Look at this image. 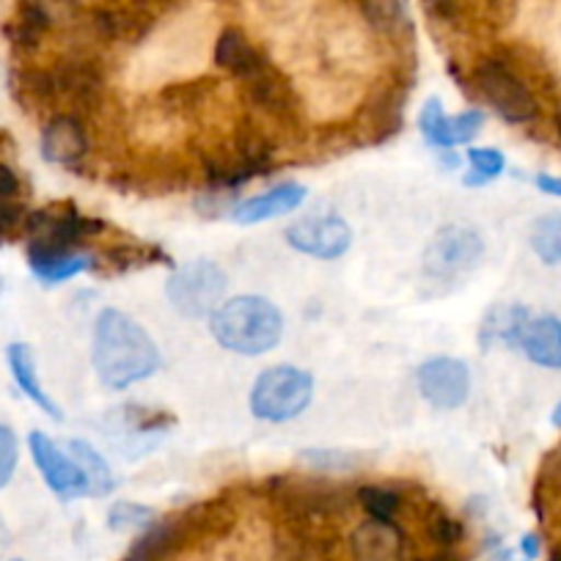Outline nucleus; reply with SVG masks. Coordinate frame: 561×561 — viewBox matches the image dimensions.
<instances>
[{
	"label": "nucleus",
	"mask_w": 561,
	"mask_h": 561,
	"mask_svg": "<svg viewBox=\"0 0 561 561\" xmlns=\"http://www.w3.org/2000/svg\"><path fill=\"white\" fill-rule=\"evenodd\" d=\"M91 360L96 377L113 391H122L160 369V350L133 317L105 309L96 317Z\"/></svg>",
	"instance_id": "nucleus-1"
},
{
	"label": "nucleus",
	"mask_w": 561,
	"mask_h": 561,
	"mask_svg": "<svg viewBox=\"0 0 561 561\" xmlns=\"http://www.w3.org/2000/svg\"><path fill=\"white\" fill-rule=\"evenodd\" d=\"M284 317L270 300L240 295L213 314V336L224 350L237 355H264L278 344Z\"/></svg>",
	"instance_id": "nucleus-2"
},
{
	"label": "nucleus",
	"mask_w": 561,
	"mask_h": 561,
	"mask_svg": "<svg viewBox=\"0 0 561 561\" xmlns=\"http://www.w3.org/2000/svg\"><path fill=\"white\" fill-rule=\"evenodd\" d=\"M314 399V377L295 366H273L253 382L251 410L256 419L280 424L304 413Z\"/></svg>",
	"instance_id": "nucleus-3"
},
{
	"label": "nucleus",
	"mask_w": 561,
	"mask_h": 561,
	"mask_svg": "<svg viewBox=\"0 0 561 561\" xmlns=\"http://www.w3.org/2000/svg\"><path fill=\"white\" fill-rule=\"evenodd\" d=\"M226 289H229V278H226L224 267L207 262V259L180 267L165 284L171 306L187 320H204V317L215 314L224 304Z\"/></svg>",
	"instance_id": "nucleus-4"
},
{
	"label": "nucleus",
	"mask_w": 561,
	"mask_h": 561,
	"mask_svg": "<svg viewBox=\"0 0 561 561\" xmlns=\"http://www.w3.org/2000/svg\"><path fill=\"white\" fill-rule=\"evenodd\" d=\"M105 226L80 215L72 204H56V207L31 213L25 220L28 234V256H45V253L75 251L85 237H94Z\"/></svg>",
	"instance_id": "nucleus-5"
},
{
	"label": "nucleus",
	"mask_w": 561,
	"mask_h": 561,
	"mask_svg": "<svg viewBox=\"0 0 561 561\" xmlns=\"http://www.w3.org/2000/svg\"><path fill=\"white\" fill-rule=\"evenodd\" d=\"M477 89L482 100L510 124H528L539 116L531 85L504 61H482L477 67Z\"/></svg>",
	"instance_id": "nucleus-6"
},
{
	"label": "nucleus",
	"mask_w": 561,
	"mask_h": 561,
	"mask_svg": "<svg viewBox=\"0 0 561 561\" xmlns=\"http://www.w3.org/2000/svg\"><path fill=\"white\" fill-rule=\"evenodd\" d=\"M484 242L468 226H446L424 253V273L438 280H455L482 262Z\"/></svg>",
	"instance_id": "nucleus-7"
},
{
	"label": "nucleus",
	"mask_w": 561,
	"mask_h": 561,
	"mask_svg": "<svg viewBox=\"0 0 561 561\" xmlns=\"http://www.w3.org/2000/svg\"><path fill=\"white\" fill-rule=\"evenodd\" d=\"M31 455H34L36 468L45 477L47 488L58 495L61 501L83 499V495H91V482L85 477L83 468L75 462V457H67L56 444L50 440V435L45 433H31L28 438Z\"/></svg>",
	"instance_id": "nucleus-8"
},
{
	"label": "nucleus",
	"mask_w": 561,
	"mask_h": 561,
	"mask_svg": "<svg viewBox=\"0 0 561 561\" xmlns=\"http://www.w3.org/2000/svg\"><path fill=\"white\" fill-rule=\"evenodd\" d=\"M287 242L306 256L339 259L342 253H347L353 231H350L347 220L336 218V215H314V218H304L289 226Z\"/></svg>",
	"instance_id": "nucleus-9"
},
{
	"label": "nucleus",
	"mask_w": 561,
	"mask_h": 561,
	"mask_svg": "<svg viewBox=\"0 0 561 561\" xmlns=\"http://www.w3.org/2000/svg\"><path fill=\"white\" fill-rule=\"evenodd\" d=\"M419 391L433 408L455 410L471 393V371L457 358H433L419 369Z\"/></svg>",
	"instance_id": "nucleus-10"
},
{
	"label": "nucleus",
	"mask_w": 561,
	"mask_h": 561,
	"mask_svg": "<svg viewBox=\"0 0 561 561\" xmlns=\"http://www.w3.org/2000/svg\"><path fill=\"white\" fill-rule=\"evenodd\" d=\"M484 113L482 111H466L460 116H446L438 100H430L419 116V127L427 138L430 147L451 149L468 144L473 135L482 129Z\"/></svg>",
	"instance_id": "nucleus-11"
},
{
	"label": "nucleus",
	"mask_w": 561,
	"mask_h": 561,
	"mask_svg": "<svg viewBox=\"0 0 561 561\" xmlns=\"http://www.w3.org/2000/svg\"><path fill=\"white\" fill-rule=\"evenodd\" d=\"M350 553L355 561H402L404 537L391 520H366L350 537Z\"/></svg>",
	"instance_id": "nucleus-12"
},
{
	"label": "nucleus",
	"mask_w": 561,
	"mask_h": 561,
	"mask_svg": "<svg viewBox=\"0 0 561 561\" xmlns=\"http://www.w3.org/2000/svg\"><path fill=\"white\" fill-rule=\"evenodd\" d=\"M89 152V138L78 118L56 116L42 129V158L53 165H78Z\"/></svg>",
	"instance_id": "nucleus-13"
},
{
	"label": "nucleus",
	"mask_w": 561,
	"mask_h": 561,
	"mask_svg": "<svg viewBox=\"0 0 561 561\" xmlns=\"http://www.w3.org/2000/svg\"><path fill=\"white\" fill-rule=\"evenodd\" d=\"M306 198V187L298 182H287V185H278L273 191L262 193V196H253L248 202L237 204L234 207V220L242 226L262 224V220L278 218V215H287L293 209H298Z\"/></svg>",
	"instance_id": "nucleus-14"
},
{
	"label": "nucleus",
	"mask_w": 561,
	"mask_h": 561,
	"mask_svg": "<svg viewBox=\"0 0 561 561\" xmlns=\"http://www.w3.org/2000/svg\"><path fill=\"white\" fill-rule=\"evenodd\" d=\"M528 360L545 369H561V320L559 317H531L520 336Z\"/></svg>",
	"instance_id": "nucleus-15"
},
{
	"label": "nucleus",
	"mask_w": 561,
	"mask_h": 561,
	"mask_svg": "<svg viewBox=\"0 0 561 561\" xmlns=\"http://www.w3.org/2000/svg\"><path fill=\"white\" fill-rule=\"evenodd\" d=\"M7 360H9V369H12V377H14V382H18L20 391H23L25 397H28L31 402L42 410V413H47L50 419L61 421L64 419L61 408H58V404L50 399V393L42 388L39 375H36L34 353H31L28 344H20V342L9 344Z\"/></svg>",
	"instance_id": "nucleus-16"
},
{
	"label": "nucleus",
	"mask_w": 561,
	"mask_h": 561,
	"mask_svg": "<svg viewBox=\"0 0 561 561\" xmlns=\"http://www.w3.org/2000/svg\"><path fill=\"white\" fill-rule=\"evenodd\" d=\"M215 64L226 72H231L234 78H253L259 69L267 67V61L262 58V53L248 42V36L237 28H226L224 34L215 42Z\"/></svg>",
	"instance_id": "nucleus-17"
},
{
	"label": "nucleus",
	"mask_w": 561,
	"mask_h": 561,
	"mask_svg": "<svg viewBox=\"0 0 561 561\" xmlns=\"http://www.w3.org/2000/svg\"><path fill=\"white\" fill-rule=\"evenodd\" d=\"M25 220H28V213L23 204L20 176L7 163H0V242L25 229Z\"/></svg>",
	"instance_id": "nucleus-18"
},
{
	"label": "nucleus",
	"mask_w": 561,
	"mask_h": 561,
	"mask_svg": "<svg viewBox=\"0 0 561 561\" xmlns=\"http://www.w3.org/2000/svg\"><path fill=\"white\" fill-rule=\"evenodd\" d=\"M248 94L256 102L262 111L273 113V116H287L293 111V91H289V83L280 75H275L270 69V64L264 69H259L253 78L245 80Z\"/></svg>",
	"instance_id": "nucleus-19"
},
{
	"label": "nucleus",
	"mask_w": 561,
	"mask_h": 561,
	"mask_svg": "<svg viewBox=\"0 0 561 561\" xmlns=\"http://www.w3.org/2000/svg\"><path fill=\"white\" fill-rule=\"evenodd\" d=\"M180 539L182 534L176 523H152V526H147V531L135 539V545L124 556V561H165L171 556V550L180 545Z\"/></svg>",
	"instance_id": "nucleus-20"
},
{
	"label": "nucleus",
	"mask_w": 561,
	"mask_h": 561,
	"mask_svg": "<svg viewBox=\"0 0 561 561\" xmlns=\"http://www.w3.org/2000/svg\"><path fill=\"white\" fill-rule=\"evenodd\" d=\"M28 264L42 284H61V280L75 278V275L94 267V259L78 251H67V253H45V256H28Z\"/></svg>",
	"instance_id": "nucleus-21"
},
{
	"label": "nucleus",
	"mask_w": 561,
	"mask_h": 561,
	"mask_svg": "<svg viewBox=\"0 0 561 561\" xmlns=\"http://www.w3.org/2000/svg\"><path fill=\"white\" fill-rule=\"evenodd\" d=\"M50 28L53 25L47 23L45 14H42L31 0H23L7 31H9V39H12L14 45L23 47V50H34V47L42 42V36H45Z\"/></svg>",
	"instance_id": "nucleus-22"
},
{
	"label": "nucleus",
	"mask_w": 561,
	"mask_h": 561,
	"mask_svg": "<svg viewBox=\"0 0 561 561\" xmlns=\"http://www.w3.org/2000/svg\"><path fill=\"white\" fill-rule=\"evenodd\" d=\"M69 451H72L75 462H78L85 471V477H89L91 495H105L116 488L111 466H107L105 457H102L94 446L85 444V440H72V444H69Z\"/></svg>",
	"instance_id": "nucleus-23"
},
{
	"label": "nucleus",
	"mask_w": 561,
	"mask_h": 561,
	"mask_svg": "<svg viewBox=\"0 0 561 561\" xmlns=\"http://www.w3.org/2000/svg\"><path fill=\"white\" fill-rule=\"evenodd\" d=\"M531 320L528 309L512 306V309H499L482 328V342H506V344H520L523 328Z\"/></svg>",
	"instance_id": "nucleus-24"
},
{
	"label": "nucleus",
	"mask_w": 561,
	"mask_h": 561,
	"mask_svg": "<svg viewBox=\"0 0 561 561\" xmlns=\"http://www.w3.org/2000/svg\"><path fill=\"white\" fill-rule=\"evenodd\" d=\"M366 20L382 34H399L410 25L408 3L404 0H360Z\"/></svg>",
	"instance_id": "nucleus-25"
},
{
	"label": "nucleus",
	"mask_w": 561,
	"mask_h": 561,
	"mask_svg": "<svg viewBox=\"0 0 561 561\" xmlns=\"http://www.w3.org/2000/svg\"><path fill=\"white\" fill-rule=\"evenodd\" d=\"M531 248L545 264L561 262V213L545 215L534 224Z\"/></svg>",
	"instance_id": "nucleus-26"
},
{
	"label": "nucleus",
	"mask_w": 561,
	"mask_h": 561,
	"mask_svg": "<svg viewBox=\"0 0 561 561\" xmlns=\"http://www.w3.org/2000/svg\"><path fill=\"white\" fill-rule=\"evenodd\" d=\"M468 163H471L473 174L468 176V185H484V182L495 180L504 174V154L499 149H468Z\"/></svg>",
	"instance_id": "nucleus-27"
},
{
	"label": "nucleus",
	"mask_w": 561,
	"mask_h": 561,
	"mask_svg": "<svg viewBox=\"0 0 561 561\" xmlns=\"http://www.w3.org/2000/svg\"><path fill=\"white\" fill-rule=\"evenodd\" d=\"M358 501L375 520H393L399 510V495L386 488H364L358 493Z\"/></svg>",
	"instance_id": "nucleus-28"
},
{
	"label": "nucleus",
	"mask_w": 561,
	"mask_h": 561,
	"mask_svg": "<svg viewBox=\"0 0 561 561\" xmlns=\"http://www.w3.org/2000/svg\"><path fill=\"white\" fill-rule=\"evenodd\" d=\"M152 517L154 512L149 510V506L133 504V501H118L111 510V515H107V523H111V528H116V531H127V528L149 526Z\"/></svg>",
	"instance_id": "nucleus-29"
},
{
	"label": "nucleus",
	"mask_w": 561,
	"mask_h": 561,
	"mask_svg": "<svg viewBox=\"0 0 561 561\" xmlns=\"http://www.w3.org/2000/svg\"><path fill=\"white\" fill-rule=\"evenodd\" d=\"M20 449H18V435L12 427L0 424V490L12 482L14 471H18Z\"/></svg>",
	"instance_id": "nucleus-30"
},
{
	"label": "nucleus",
	"mask_w": 561,
	"mask_h": 561,
	"mask_svg": "<svg viewBox=\"0 0 561 561\" xmlns=\"http://www.w3.org/2000/svg\"><path fill=\"white\" fill-rule=\"evenodd\" d=\"M430 537H433L435 545L440 548H451L462 539V526L449 515H435L433 523H430Z\"/></svg>",
	"instance_id": "nucleus-31"
},
{
	"label": "nucleus",
	"mask_w": 561,
	"mask_h": 561,
	"mask_svg": "<svg viewBox=\"0 0 561 561\" xmlns=\"http://www.w3.org/2000/svg\"><path fill=\"white\" fill-rule=\"evenodd\" d=\"M36 9L47 18V23L56 25V23H67L78 14L80 0H31Z\"/></svg>",
	"instance_id": "nucleus-32"
},
{
	"label": "nucleus",
	"mask_w": 561,
	"mask_h": 561,
	"mask_svg": "<svg viewBox=\"0 0 561 561\" xmlns=\"http://www.w3.org/2000/svg\"><path fill=\"white\" fill-rule=\"evenodd\" d=\"M300 457H304L309 466L322 468V471H344V468L353 466L344 451H333V449H306Z\"/></svg>",
	"instance_id": "nucleus-33"
},
{
	"label": "nucleus",
	"mask_w": 561,
	"mask_h": 561,
	"mask_svg": "<svg viewBox=\"0 0 561 561\" xmlns=\"http://www.w3.org/2000/svg\"><path fill=\"white\" fill-rule=\"evenodd\" d=\"M421 3L427 7L430 14H435L440 20H451L457 14V9H460V0H421Z\"/></svg>",
	"instance_id": "nucleus-34"
},
{
	"label": "nucleus",
	"mask_w": 561,
	"mask_h": 561,
	"mask_svg": "<svg viewBox=\"0 0 561 561\" xmlns=\"http://www.w3.org/2000/svg\"><path fill=\"white\" fill-rule=\"evenodd\" d=\"M537 187L542 193H550V196H561V176H537Z\"/></svg>",
	"instance_id": "nucleus-35"
},
{
	"label": "nucleus",
	"mask_w": 561,
	"mask_h": 561,
	"mask_svg": "<svg viewBox=\"0 0 561 561\" xmlns=\"http://www.w3.org/2000/svg\"><path fill=\"white\" fill-rule=\"evenodd\" d=\"M520 548H523V553L528 556V559H537V556H539V537H537V534H526V537H523V542H520Z\"/></svg>",
	"instance_id": "nucleus-36"
},
{
	"label": "nucleus",
	"mask_w": 561,
	"mask_h": 561,
	"mask_svg": "<svg viewBox=\"0 0 561 561\" xmlns=\"http://www.w3.org/2000/svg\"><path fill=\"white\" fill-rule=\"evenodd\" d=\"M435 561H460V559H457V556L451 553L449 548H444V550H440L438 556H435Z\"/></svg>",
	"instance_id": "nucleus-37"
},
{
	"label": "nucleus",
	"mask_w": 561,
	"mask_h": 561,
	"mask_svg": "<svg viewBox=\"0 0 561 561\" xmlns=\"http://www.w3.org/2000/svg\"><path fill=\"white\" fill-rule=\"evenodd\" d=\"M550 421H553L556 430H561V402L553 408V415H550Z\"/></svg>",
	"instance_id": "nucleus-38"
},
{
	"label": "nucleus",
	"mask_w": 561,
	"mask_h": 561,
	"mask_svg": "<svg viewBox=\"0 0 561 561\" xmlns=\"http://www.w3.org/2000/svg\"><path fill=\"white\" fill-rule=\"evenodd\" d=\"M556 133H559V138H561V102H559V107H556Z\"/></svg>",
	"instance_id": "nucleus-39"
},
{
	"label": "nucleus",
	"mask_w": 561,
	"mask_h": 561,
	"mask_svg": "<svg viewBox=\"0 0 561 561\" xmlns=\"http://www.w3.org/2000/svg\"><path fill=\"white\" fill-rule=\"evenodd\" d=\"M553 561H561V545H559V550H556V556H553Z\"/></svg>",
	"instance_id": "nucleus-40"
}]
</instances>
